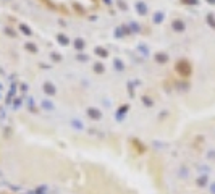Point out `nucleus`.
Returning <instances> with one entry per match:
<instances>
[{
    "mask_svg": "<svg viewBox=\"0 0 215 194\" xmlns=\"http://www.w3.org/2000/svg\"><path fill=\"white\" fill-rule=\"evenodd\" d=\"M178 70H181L180 71L181 74H189V65L186 62H181V63H178Z\"/></svg>",
    "mask_w": 215,
    "mask_h": 194,
    "instance_id": "f257e3e1",
    "label": "nucleus"
}]
</instances>
